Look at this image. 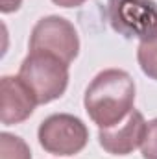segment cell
Returning a JSON list of instances; mask_svg holds the SVG:
<instances>
[{
	"mask_svg": "<svg viewBox=\"0 0 157 159\" xmlns=\"http://www.w3.org/2000/svg\"><path fill=\"white\" fill-rule=\"evenodd\" d=\"M135 81L122 69H105L98 72L89 83L83 106L100 129L111 128L133 111Z\"/></svg>",
	"mask_w": 157,
	"mask_h": 159,
	"instance_id": "cell-1",
	"label": "cell"
},
{
	"mask_svg": "<svg viewBox=\"0 0 157 159\" xmlns=\"http://www.w3.org/2000/svg\"><path fill=\"white\" fill-rule=\"evenodd\" d=\"M19 78L32 89L39 104H50L69 87V63L52 54L30 50L20 63Z\"/></svg>",
	"mask_w": 157,
	"mask_h": 159,
	"instance_id": "cell-2",
	"label": "cell"
},
{
	"mask_svg": "<svg viewBox=\"0 0 157 159\" xmlns=\"http://www.w3.org/2000/svg\"><path fill=\"white\" fill-rule=\"evenodd\" d=\"M39 144L44 152L59 157L79 154L89 143L85 122L70 113H54L41 122L37 129Z\"/></svg>",
	"mask_w": 157,
	"mask_h": 159,
	"instance_id": "cell-3",
	"label": "cell"
},
{
	"mask_svg": "<svg viewBox=\"0 0 157 159\" xmlns=\"http://www.w3.org/2000/svg\"><path fill=\"white\" fill-rule=\"evenodd\" d=\"M107 20L118 35L146 41L157 35L155 0H107Z\"/></svg>",
	"mask_w": 157,
	"mask_h": 159,
	"instance_id": "cell-4",
	"label": "cell"
},
{
	"mask_svg": "<svg viewBox=\"0 0 157 159\" xmlns=\"http://www.w3.org/2000/svg\"><path fill=\"white\" fill-rule=\"evenodd\" d=\"M30 50L52 54L70 65L79 54L78 32L70 20L59 15L43 17L32 30Z\"/></svg>",
	"mask_w": 157,
	"mask_h": 159,
	"instance_id": "cell-5",
	"label": "cell"
},
{
	"mask_svg": "<svg viewBox=\"0 0 157 159\" xmlns=\"http://www.w3.org/2000/svg\"><path fill=\"white\" fill-rule=\"evenodd\" d=\"M146 128L148 122L144 120L142 113L133 109L122 122L98 131L100 146L111 156H129L139 146H142Z\"/></svg>",
	"mask_w": 157,
	"mask_h": 159,
	"instance_id": "cell-6",
	"label": "cell"
},
{
	"mask_svg": "<svg viewBox=\"0 0 157 159\" xmlns=\"http://www.w3.org/2000/svg\"><path fill=\"white\" fill-rule=\"evenodd\" d=\"M0 93H2L0 120L4 126H13V124L24 122L34 115L35 106H39L32 89L19 76H2Z\"/></svg>",
	"mask_w": 157,
	"mask_h": 159,
	"instance_id": "cell-7",
	"label": "cell"
},
{
	"mask_svg": "<svg viewBox=\"0 0 157 159\" xmlns=\"http://www.w3.org/2000/svg\"><path fill=\"white\" fill-rule=\"evenodd\" d=\"M137 61L148 78L157 81V35L141 41L137 46Z\"/></svg>",
	"mask_w": 157,
	"mask_h": 159,
	"instance_id": "cell-8",
	"label": "cell"
},
{
	"mask_svg": "<svg viewBox=\"0 0 157 159\" xmlns=\"http://www.w3.org/2000/svg\"><path fill=\"white\" fill-rule=\"evenodd\" d=\"M0 159H32L30 146L19 135L2 131L0 133Z\"/></svg>",
	"mask_w": 157,
	"mask_h": 159,
	"instance_id": "cell-9",
	"label": "cell"
},
{
	"mask_svg": "<svg viewBox=\"0 0 157 159\" xmlns=\"http://www.w3.org/2000/svg\"><path fill=\"white\" fill-rule=\"evenodd\" d=\"M141 154L144 159H157V119L148 122L146 135L141 146Z\"/></svg>",
	"mask_w": 157,
	"mask_h": 159,
	"instance_id": "cell-10",
	"label": "cell"
},
{
	"mask_svg": "<svg viewBox=\"0 0 157 159\" xmlns=\"http://www.w3.org/2000/svg\"><path fill=\"white\" fill-rule=\"evenodd\" d=\"M20 4H22V0H2L0 9H2V13H13L20 7Z\"/></svg>",
	"mask_w": 157,
	"mask_h": 159,
	"instance_id": "cell-11",
	"label": "cell"
},
{
	"mask_svg": "<svg viewBox=\"0 0 157 159\" xmlns=\"http://www.w3.org/2000/svg\"><path fill=\"white\" fill-rule=\"evenodd\" d=\"M52 2L59 7H78L81 4H85L87 0H52Z\"/></svg>",
	"mask_w": 157,
	"mask_h": 159,
	"instance_id": "cell-12",
	"label": "cell"
}]
</instances>
